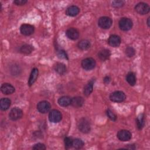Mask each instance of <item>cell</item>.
I'll return each instance as SVG.
<instances>
[{
  "mask_svg": "<svg viewBox=\"0 0 150 150\" xmlns=\"http://www.w3.org/2000/svg\"><path fill=\"white\" fill-rule=\"evenodd\" d=\"M125 2L123 1H113L112 2V6L115 8H120L124 5Z\"/></svg>",
  "mask_w": 150,
  "mask_h": 150,
  "instance_id": "d6a6232c",
  "label": "cell"
},
{
  "mask_svg": "<svg viewBox=\"0 0 150 150\" xmlns=\"http://www.w3.org/2000/svg\"><path fill=\"white\" fill-rule=\"evenodd\" d=\"M11 101L8 98H2L0 100V108L2 111L7 110L11 106Z\"/></svg>",
  "mask_w": 150,
  "mask_h": 150,
  "instance_id": "ffe728a7",
  "label": "cell"
},
{
  "mask_svg": "<svg viewBox=\"0 0 150 150\" xmlns=\"http://www.w3.org/2000/svg\"><path fill=\"white\" fill-rule=\"evenodd\" d=\"M106 114H107V117L112 121H115L117 119V116L116 115L110 110V109H108L106 111Z\"/></svg>",
  "mask_w": 150,
  "mask_h": 150,
  "instance_id": "f546056e",
  "label": "cell"
},
{
  "mask_svg": "<svg viewBox=\"0 0 150 150\" xmlns=\"http://www.w3.org/2000/svg\"><path fill=\"white\" fill-rule=\"evenodd\" d=\"M117 136L121 141H128L131 139L132 134L128 130L121 129L118 132Z\"/></svg>",
  "mask_w": 150,
  "mask_h": 150,
  "instance_id": "9c48e42d",
  "label": "cell"
},
{
  "mask_svg": "<svg viewBox=\"0 0 150 150\" xmlns=\"http://www.w3.org/2000/svg\"><path fill=\"white\" fill-rule=\"evenodd\" d=\"M137 125L139 129H141L145 125V118L143 114H140L137 118L136 120Z\"/></svg>",
  "mask_w": 150,
  "mask_h": 150,
  "instance_id": "484cf974",
  "label": "cell"
},
{
  "mask_svg": "<svg viewBox=\"0 0 150 150\" xmlns=\"http://www.w3.org/2000/svg\"><path fill=\"white\" fill-rule=\"evenodd\" d=\"M94 82V81L93 80H91L84 87L83 93L86 96H88L92 93L93 90Z\"/></svg>",
  "mask_w": 150,
  "mask_h": 150,
  "instance_id": "d6986e66",
  "label": "cell"
},
{
  "mask_svg": "<svg viewBox=\"0 0 150 150\" xmlns=\"http://www.w3.org/2000/svg\"><path fill=\"white\" fill-rule=\"evenodd\" d=\"M119 27L123 31H128L132 27V21L131 19L127 18H121L118 22Z\"/></svg>",
  "mask_w": 150,
  "mask_h": 150,
  "instance_id": "7a4b0ae2",
  "label": "cell"
},
{
  "mask_svg": "<svg viewBox=\"0 0 150 150\" xmlns=\"http://www.w3.org/2000/svg\"><path fill=\"white\" fill-rule=\"evenodd\" d=\"M78 47L82 50H87L90 47V42L87 39H83L78 43Z\"/></svg>",
  "mask_w": 150,
  "mask_h": 150,
  "instance_id": "cb8c5ba5",
  "label": "cell"
},
{
  "mask_svg": "<svg viewBox=\"0 0 150 150\" xmlns=\"http://www.w3.org/2000/svg\"><path fill=\"white\" fill-rule=\"evenodd\" d=\"M32 149L35 150H45L46 149V146L43 144L38 143L33 146Z\"/></svg>",
  "mask_w": 150,
  "mask_h": 150,
  "instance_id": "1f68e13d",
  "label": "cell"
},
{
  "mask_svg": "<svg viewBox=\"0 0 150 150\" xmlns=\"http://www.w3.org/2000/svg\"><path fill=\"white\" fill-rule=\"evenodd\" d=\"M38 69L36 68H34L32 69L30 74V77L28 80V85L29 86H31L33 84V83L36 81L38 76Z\"/></svg>",
  "mask_w": 150,
  "mask_h": 150,
  "instance_id": "ac0fdd59",
  "label": "cell"
},
{
  "mask_svg": "<svg viewBox=\"0 0 150 150\" xmlns=\"http://www.w3.org/2000/svg\"><path fill=\"white\" fill-rule=\"evenodd\" d=\"M79 12L80 9L78 6L76 5H71L67 8L66 14L69 16H75L79 14Z\"/></svg>",
  "mask_w": 150,
  "mask_h": 150,
  "instance_id": "2e32d148",
  "label": "cell"
},
{
  "mask_svg": "<svg viewBox=\"0 0 150 150\" xmlns=\"http://www.w3.org/2000/svg\"><path fill=\"white\" fill-rule=\"evenodd\" d=\"M66 35L70 39L76 40L79 36V32L76 28H70L66 30Z\"/></svg>",
  "mask_w": 150,
  "mask_h": 150,
  "instance_id": "5bb4252c",
  "label": "cell"
},
{
  "mask_svg": "<svg viewBox=\"0 0 150 150\" xmlns=\"http://www.w3.org/2000/svg\"><path fill=\"white\" fill-rule=\"evenodd\" d=\"M33 50V47L30 45L25 44L22 46H21L19 48V52L21 53L25 54H28L32 53V52Z\"/></svg>",
  "mask_w": 150,
  "mask_h": 150,
  "instance_id": "603a6c76",
  "label": "cell"
},
{
  "mask_svg": "<svg viewBox=\"0 0 150 150\" xmlns=\"http://www.w3.org/2000/svg\"><path fill=\"white\" fill-rule=\"evenodd\" d=\"M51 105L49 102L47 101H41L39 102L37 104L38 110L42 114H45L50 109Z\"/></svg>",
  "mask_w": 150,
  "mask_h": 150,
  "instance_id": "30bf717a",
  "label": "cell"
},
{
  "mask_svg": "<svg viewBox=\"0 0 150 150\" xmlns=\"http://www.w3.org/2000/svg\"><path fill=\"white\" fill-rule=\"evenodd\" d=\"M21 33L25 36H29L34 32V27L30 24H22L20 27Z\"/></svg>",
  "mask_w": 150,
  "mask_h": 150,
  "instance_id": "8fae6325",
  "label": "cell"
},
{
  "mask_svg": "<svg viewBox=\"0 0 150 150\" xmlns=\"http://www.w3.org/2000/svg\"><path fill=\"white\" fill-rule=\"evenodd\" d=\"M108 44L112 47H118L121 43V38L119 36L116 35H111L108 40Z\"/></svg>",
  "mask_w": 150,
  "mask_h": 150,
  "instance_id": "7c38bea8",
  "label": "cell"
},
{
  "mask_svg": "<svg viewBox=\"0 0 150 150\" xmlns=\"http://www.w3.org/2000/svg\"><path fill=\"white\" fill-rule=\"evenodd\" d=\"M1 90L4 94H11L15 92V87L9 83H4L1 85Z\"/></svg>",
  "mask_w": 150,
  "mask_h": 150,
  "instance_id": "4fadbf2b",
  "label": "cell"
},
{
  "mask_svg": "<svg viewBox=\"0 0 150 150\" xmlns=\"http://www.w3.org/2000/svg\"><path fill=\"white\" fill-rule=\"evenodd\" d=\"M112 23L111 19L108 16H103L101 17L98 21V26L104 29H109Z\"/></svg>",
  "mask_w": 150,
  "mask_h": 150,
  "instance_id": "5b68a950",
  "label": "cell"
},
{
  "mask_svg": "<svg viewBox=\"0 0 150 150\" xmlns=\"http://www.w3.org/2000/svg\"><path fill=\"white\" fill-rule=\"evenodd\" d=\"M149 19H150V17H149L147 20V25L148 26H149Z\"/></svg>",
  "mask_w": 150,
  "mask_h": 150,
  "instance_id": "d590c367",
  "label": "cell"
},
{
  "mask_svg": "<svg viewBox=\"0 0 150 150\" xmlns=\"http://www.w3.org/2000/svg\"><path fill=\"white\" fill-rule=\"evenodd\" d=\"M110 80H111V79H110V77L109 76H105L104 78L103 81H104V83L105 84H108L110 83Z\"/></svg>",
  "mask_w": 150,
  "mask_h": 150,
  "instance_id": "e575fe53",
  "label": "cell"
},
{
  "mask_svg": "<svg viewBox=\"0 0 150 150\" xmlns=\"http://www.w3.org/2000/svg\"><path fill=\"white\" fill-rule=\"evenodd\" d=\"M96 65V61L91 57H87L83 59L81 62V66L86 70H90L93 69Z\"/></svg>",
  "mask_w": 150,
  "mask_h": 150,
  "instance_id": "277c9868",
  "label": "cell"
},
{
  "mask_svg": "<svg viewBox=\"0 0 150 150\" xmlns=\"http://www.w3.org/2000/svg\"><path fill=\"white\" fill-rule=\"evenodd\" d=\"M57 56L60 59H66V60H68V59H69L67 54L63 50H59L57 52Z\"/></svg>",
  "mask_w": 150,
  "mask_h": 150,
  "instance_id": "4dcf8cb0",
  "label": "cell"
},
{
  "mask_svg": "<svg viewBox=\"0 0 150 150\" xmlns=\"http://www.w3.org/2000/svg\"><path fill=\"white\" fill-rule=\"evenodd\" d=\"M84 103L83 97L80 96L74 97L71 100V105L75 108H79L81 107Z\"/></svg>",
  "mask_w": 150,
  "mask_h": 150,
  "instance_id": "9a60e30c",
  "label": "cell"
},
{
  "mask_svg": "<svg viewBox=\"0 0 150 150\" xmlns=\"http://www.w3.org/2000/svg\"><path fill=\"white\" fill-rule=\"evenodd\" d=\"M23 115L22 110L18 107H14L10 111L9 113V117L12 121H16L21 118Z\"/></svg>",
  "mask_w": 150,
  "mask_h": 150,
  "instance_id": "52a82bcc",
  "label": "cell"
},
{
  "mask_svg": "<svg viewBox=\"0 0 150 150\" xmlns=\"http://www.w3.org/2000/svg\"><path fill=\"white\" fill-rule=\"evenodd\" d=\"M111 55L110 51L108 49H104L101 50H100L98 53V58L102 60L105 61L106 60H108Z\"/></svg>",
  "mask_w": 150,
  "mask_h": 150,
  "instance_id": "e0dca14e",
  "label": "cell"
},
{
  "mask_svg": "<svg viewBox=\"0 0 150 150\" xmlns=\"http://www.w3.org/2000/svg\"><path fill=\"white\" fill-rule=\"evenodd\" d=\"M78 128L83 133L87 134L90 132L91 129L90 122L86 118H81L78 122Z\"/></svg>",
  "mask_w": 150,
  "mask_h": 150,
  "instance_id": "6da1fadb",
  "label": "cell"
},
{
  "mask_svg": "<svg viewBox=\"0 0 150 150\" xmlns=\"http://www.w3.org/2000/svg\"><path fill=\"white\" fill-rule=\"evenodd\" d=\"M137 12L141 15L147 14L150 10L149 5L144 2H139L137 4L135 7Z\"/></svg>",
  "mask_w": 150,
  "mask_h": 150,
  "instance_id": "ba28073f",
  "label": "cell"
},
{
  "mask_svg": "<svg viewBox=\"0 0 150 150\" xmlns=\"http://www.w3.org/2000/svg\"><path fill=\"white\" fill-rule=\"evenodd\" d=\"M62 118L61 112L57 110H52L50 111L49 114V120L50 122L53 123L59 122Z\"/></svg>",
  "mask_w": 150,
  "mask_h": 150,
  "instance_id": "8992f818",
  "label": "cell"
},
{
  "mask_svg": "<svg viewBox=\"0 0 150 150\" xmlns=\"http://www.w3.org/2000/svg\"><path fill=\"white\" fill-rule=\"evenodd\" d=\"M54 69V70L60 75L64 74L66 71V67L65 64L62 63H57L55 64Z\"/></svg>",
  "mask_w": 150,
  "mask_h": 150,
  "instance_id": "7402d4cb",
  "label": "cell"
},
{
  "mask_svg": "<svg viewBox=\"0 0 150 150\" xmlns=\"http://www.w3.org/2000/svg\"><path fill=\"white\" fill-rule=\"evenodd\" d=\"M26 0H15L13 1V3L17 5H23L27 3Z\"/></svg>",
  "mask_w": 150,
  "mask_h": 150,
  "instance_id": "836d02e7",
  "label": "cell"
},
{
  "mask_svg": "<svg viewBox=\"0 0 150 150\" xmlns=\"http://www.w3.org/2000/svg\"><path fill=\"white\" fill-rule=\"evenodd\" d=\"M84 146V142L79 138H76L74 139H73V145L72 146H73L76 149H80Z\"/></svg>",
  "mask_w": 150,
  "mask_h": 150,
  "instance_id": "4316f807",
  "label": "cell"
},
{
  "mask_svg": "<svg viewBox=\"0 0 150 150\" xmlns=\"http://www.w3.org/2000/svg\"><path fill=\"white\" fill-rule=\"evenodd\" d=\"M126 80L128 83L133 86L136 83V77L135 74L133 72H129L126 76Z\"/></svg>",
  "mask_w": 150,
  "mask_h": 150,
  "instance_id": "d4e9b609",
  "label": "cell"
},
{
  "mask_svg": "<svg viewBox=\"0 0 150 150\" xmlns=\"http://www.w3.org/2000/svg\"><path fill=\"white\" fill-rule=\"evenodd\" d=\"M125 54L127 55V56H128V57H131L135 55V49L132 47L129 46L125 49Z\"/></svg>",
  "mask_w": 150,
  "mask_h": 150,
  "instance_id": "83f0119b",
  "label": "cell"
},
{
  "mask_svg": "<svg viewBox=\"0 0 150 150\" xmlns=\"http://www.w3.org/2000/svg\"><path fill=\"white\" fill-rule=\"evenodd\" d=\"M125 94L121 91H115L110 95V99L112 102L121 103L125 100Z\"/></svg>",
  "mask_w": 150,
  "mask_h": 150,
  "instance_id": "3957f363",
  "label": "cell"
},
{
  "mask_svg": "<svg viewBox=\"0 0 150 150\" xmlns=\"http://www.w3.org/2000/svg\"><path fill=\"white\" fill-rule=\"evenodd\" d=\"M71 98L69 96H62L58 100V104L62 107H67L71 104Z\"/></svg>",
  "mask_w": 150,
  "mask_h": 150,
  "instance_id": "44dd1931",
  "label": "cell"
},
{
  "mask_svg": "<svg viewBox=\"0 0 150 150\" xmlns=\"http://www.w3.org/2000/svg\"><path fill=\"white\" fill-rule=\"evenodd\" d=\"M64 146L66 149H69L73 145V139L68 137H66L64 139Z\"/></svg>",
  "mask_w": 150,
  "mask_h": 150,
  "instance_id": "f1b7e54d",
  "label": "cell"
}]
</instances>
